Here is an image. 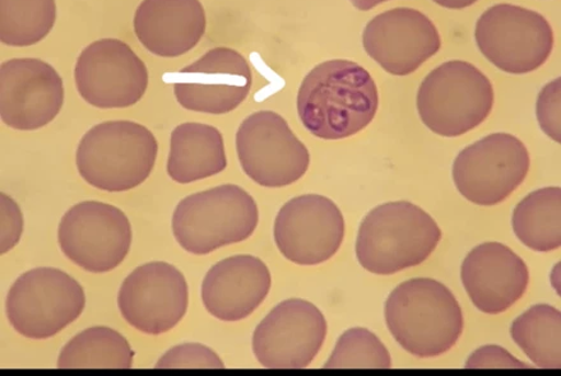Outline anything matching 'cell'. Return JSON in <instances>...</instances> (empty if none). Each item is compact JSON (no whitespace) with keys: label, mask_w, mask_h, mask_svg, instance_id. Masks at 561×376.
<instances>
[{"label":"cell","mask_w":561,"mask_h":376,"mask_svg":"<svg viewBox=\"0 0 561 376\" xmlns=\"http://www.w3.org/2000/svg\"><path fill=\"white\" fill-rule=\"evenodd\" d=\"M391 354L366 328L348 329L340 337L324 369H391Z\"/></svg>","instance_id":"obj_27"},{"label":"cell","mask_w":561,"mask_h":376,"mask_svg":"<svg viewBox=\"0 0 561 376\" xmlns=\"http://www.w3.org/2000/svg\"><path fill=\"white\" fill-rule=\"evenodd\" d=\"M75 80L85 103L99 109H123L144 98L148 70L126 43L103 38L81 53Z\"/></svg>","instance_id":"obj_13"},{"label":"cell","mask_w":561,"mask_h":376,"mask_svg":"<svg viewBox=\"0 0 561 376\" xmlns=\"http://www.w3.org/2000/svg\"><path fill=\"white\" fill-rule=\"evenodd\" d=\"M363 45L386 72L403 77L434 57L442 41L431 19L414 8L401 7L374 18L364 30Z\"/></svg>","instance_id":"obj_18"},{"label":"cell","mask_w":561,"mask_h":376,"mask_svg":"<svg viewBox=\"0 0 561 376\" xmlns=\"http://www.w3.org/2000/svg\"><path fill=\"white\" fill-rule=\"evenodd\" d=\"M529 153L522 140L494 133L465 148L454 163V182L467 201L495 206L516 192L527 178Z\"/></svg>","instance_id":"obj_9"},{"label":"cell","mask_w":561,"mask_h":376,"mask_svg":"<svg viewBox=\"0 0 561 376\" xmlns=\"http://www.w3.org/2000/svg\"><path fill=\"white\" fill-rule=\"evenodd\" d=\"M440 240V227L423 208L407 201L389 202L364 218L356 257L364 270L391 276L423 264Z\"/></svg>","instance_id":"obj_3"},{"label":"cell","mask_w":561,"mask_h":376,"mask_svg":"<svg viewBox=\"0 0 561 376\" xmlns=\"http://www.w3.org/2000/svg\"><path fill=\"white\" fill-rule=\"evenodd\" d=\"M389 332L409 354L438 357L456 346L463 333L461 305L439 281L414 278L397 286L385 308Z\"/></svg>","instance_id":"obj_2"},{"label":"cell","mask_w":561,"mask_h":376,"mask_svg":"<svg viewBox=\"0 0 561 376\" xmlns=\"http://www.w3.org/2000/svg\"><path fill=\"white\" fill-rule=\"evenodd\" d=\"M158 153V140L144 125L105 122L82 137L76 163L85 183L100 191L118 193L146 182Z\"/></svg>","instance_id":"obj_4"},{"label":"cell","mask_w":561,"mask_h":376,"mask_svg":"<svg viewBox=\"0 0 561 376\" xmlns=\"http://www.w3.org/2000/svg\"><path fill=\"white\" fill-rule=\"evenodd\" d=\"M274 235L287 261L318 265L339 252L345 238V219L330 198L319 194L300 195L279 209Z\"/></svg>","instance_id":"obj_15"},{"label":"cell","mask_w":561,"mask_h":376,"mask_svg":"<svg viewBox=\"0 0 561 376\" xmlns=\"http://www.w3.org/2000/svg\"><path fill=\"white\" fill-rule=\"evenodd\" d=\"M474 41L490 62L511 75L534 72L554 48V33L547 19L513 4H496L482 13Z\"/></svg>","instance_id":"obj_8"},{"label":"cell","mask_w":561,"mask_h":376,"mask_svg":"<svg viewBox=\"0 0 561 376\" xmlns=\"http://www.w3.org/2000/svg\"><path fill=\"white\" fill-rule=\"evenodd\" d=\"M511 334L517 346L540 369H561V315L540 304L514 320Z\"/></svg>","instance_id":"obj_25"},{"label":"cell","mask_w":561,"mask_h":376,"mask_svg":"<svg viewBox=\"0 0 561 376\" xmlns=\"http://www.w3.org/2000/svg\"><path fill=\"white\" fill-rule=\"evenodd\" d=\"M260 210L252 195L225 184L184 198L173 215V232L185 252L207 255L252 237Z\"/></svg>","instance_id":"obj_5"},{"label":"cell","mask_w":561,"mask_h":376,"mask_svg":"<svg viewBox=\"0 0 561 376\" xmlns=\"http://www.w3.org/2000/svg\"><path fill=\"white\" fill-rule=\"evenodd\" d=\"M156 369H225L215 351L199 343H184L163 355Z\"/></svg>","instance_id":"obj_28"},{"label":"cell","mask_w":561,"mask_h":376,"mask_svg":"<svg viewBox=\"0 0 561 376\" xmlns=\"http://www.w3.org/2000/svg\"><path fill=\"white\" fill-rule=\"evenodd\" d=\"M238 158L245 174L266 187L291 185L307 174L310 155L283 116L259 112L241 123Z\"/></svg>","instance_id":"obj_10"},{"label":"cell","mask_w":561,"mask_h":376,"mask_svg":"<svg viewBox=\"0 0 561 376\" xmlns=\"http://www.w3.org/2000/svg\"><path fill=\"white\" fill-rule=\"evenodd\" d=\"M271 286V272L260 258L233 255L207 272L202 301L210 316L224 322H239L261 307Z\"/></svg>","instance_id":"obj_20"},{"label":"cell","mask_w":561,"mask_h":376,"mask_svg":"<svg viewBox=\"0 0 561 376\" xmlns=\"http://www.w3.org/2000/svg\"><path fill=\"white\" fill-rule=\"evenodd\" d=\"M0 208H2L0 253L4 255L19 244L23 232V215L18 203L4 193L0 194Z\"/></svg>","instance_id":"obj_30"},{"label":"cell","mask_w":561,"mask_h":376,"mask_svg":"<svg viewBox=\"0 0 561 376\" xmlns=\"http://www.w3.org/2000/svg\"><path fill=\"white\" fill-rule=\"evenodd\" d=\"M64 104V81L48 62L21 58L0 67V117L8 127L41 129L56 119Z\"/></svg>","instance_id":"obj_17"},{"label":"cell","mask_w":561,"mask_h":376,"mask_svg":"<svg viewBox=\"0 0 561 376\" xmlns=\"http://www.w3.org/2000/svg\"><path fill=\"white\" fill-rule=\"evenodd\" d=\"M462 284L474 307L489 316L502 315L527 292V264L501 242L471 250L462 263Z\"/></svg>","instance_id":"obj_19"},{"label":"cell","mask_w":561,"mask_h":376,"mask_svg":"<svg viewBox=\"0 0 561 376\" xmlns=\"http://www.w3.org/2000/svg\"><path fill=\"white\" fill-rule=\"evenodd\" d=\"M433 2L440 7L448 8V10H465V8L478 3L479 0H433Z\"/></svg>","instance_id":"obj_32"},{"label":"cell","mask_w":561,"mask_h":376,"mask_svg":"<svg viewBox=\"0 0 561 376\" xmlns=\"http://www.w3.org/2000/svg\"><path fill=\"white\" fill-rule=\"evenodd\" d=\"M84 307L83 287L68 273L49 267L23 273L5 300L14 331L31 340L57 335L80 318Z\"/></svg>","instance_id":"obj_7"},{"label":"cell","mask_w":561,"mask_h":376,"mask_svg":"<svg viewBox=\"0 0 561 376\" xmlns=\"http://www.w3.org/2000/svg\"><path fill=\"white\" fill-rule=\"evenodd\" d=\"M206 29L199 0H144L135 14L138 41L162 58L181 57L196 48Z\"/></svg>","instance_id":"obj_21"},{"label":"cell","mask_w":561,"mask_h":376,"mask_svg":"<svg viewBox=\"0 0 561 376\" xmlns=\"http://www.w3.org/2000/svg\"><path fill=\"white\" fill-rule=\"evenodd\" d=\"M327 331L323 312L314 304L286 300L255 328L253 352L266 369H307L322 350Z\"/></svg>","instance_id":"obj_12"},{"label":"cell","mask_w":561,"mask_h":376,"mask_svg":"<svg viewBox=\"0 0 561 376\" xmlns=\"http://www.w3.org/2000/svg\"><path fill=\"white\" fill-rule=\"evenodd\" d=\"M56 21V0H0V42L5 45L41 43Z\"/></svg>","instance_id":"obj_26"},{"label":"cell","mask_w":561,"mask_h":376,"mask_svg":"<svg viewBox=\"0 0 561 376\" xmlns=\"http://www.w3.org/2000/svg\"><path fill=\"white\" fill-rule=\"evenodd\" d=\"M190 289L184 274L165 262L139 265L124 280L118 307L137 331L159 335L171 331L186 315Z\"/></svg>","instance_id":"obj_14"},{"label":"cell","mask_w":561,"mask_h":376,"mask_svg":"<svg viewBox=\"0 0 561 376\" xmlns=\"http://www.w3.org/2000/svg\"><path fill=\"white\" fill-rule=\"evenodd\" d=\"M178 103L191 112L221 115L233 112L251 92V66L237 50L215 48L171 76Z\"/></svg>","instance_id":"obj_16"},{"label":"cell","mask_w":561,"mask_h":376,"mask_svg":"<svg viewBox=\"0 0 561 376\" xmlns=\"http://www.w3.org/2000/svg\"><path fill=\"white\" fill-rule=\"evenodd\" d=\"M494 100L493 84L479 68L451 60L432 70L420 84L417 112L435 135L459 137L488 119Z\"/></svg>","instance_id":"obj_6"},{"label":"cell","mask_w":561,"mask_h":376,"mask_svg":"<svg viewBox=\"0 0 561 376\" xmlns=\"http://www.w3.org/2000/svg\"><path fill=\"white\" fill-rule=\"evenodd\" d=\"M228 167L221 132L213 125L184 123L171 133L168 174L190 184L220 174Z\"/></svg>","instance_id":"obj_22"},{"label":"cell","mask_w":561,"mask_h":376,"mask_svg":"<svg viewBox=\"0 0 561 376\" xmlns=\"http://www.w3.org/2000/svg\"><path fill=\"white\" fill-rule=\"evenodd\" d=\"M350 2L356 8V10L366 12L381 3L389 2V0H350Z\"/></svg>","instance_id":"obj_33"},{"label":"cell","mask_w":561,"mask_h":376,"mask_svg":"<svg viewBox=\"0 0 561 376\" xmlns=\"http://www.w3.org/2000/svg\"><path fill=\"white\" fill-rule=\"evenodd\" d=\"M58 241L61 252L78 267L106 273L129 254L131 227L119 208L103 202H81L61 218Z\"/></svg>","instance_id":"obj_11"},{"label":"cell","mask_w":561,"mask_h":376,"mask_svg":"<svg viewBox=\"0 0 561 376\" xmlns=\"http://www.w3.org/2000/svg\"><path fill=\"white\" fill-rule=\"evenodd\" d=\"M378 106L376 81L351 60H329L311 69L298 95L304 127L325 140L357 135L376 117Z\"/></svg>","instance_id":"obj_1"},{"label":"cell","mask_w":561,"mask_h":376,"mask_svg":"<svg viewBox=\"0 0 561 376\" xmlns=\"http://www.w3.org/2000/svg\"><path fill=\"white\" fill-rule=\"evenodd\" d=\"M536 113L545 135L560 144V78L545 86L537 99Z\"/></svg>","instance_id":"obj_29"},{"label":"cell","mask_w":561,"mask_h":376,"mask_svg":"<svg viewBox=\"0 0 561 376\" xmlns=\"http://www.w3.org/2000/svg\"><path fill=\"white\" fill-rule=\"evenodd\" d=\"M135 351L126 337L107 327H91L61 350L59 369H131Z\"/></svg>","instance_id":"obj_23"},{"label":"cell","mask_w":561,"mask_h":376,"mask_svg":"<svg viewBox=\"0 0 561 376\" xmlns=\"http://www.w3.org/2000/svg\"><path fill=\"white\" fill-rule=\"evenodd\" d=\"M466 369H531L501 346H485L474 351Z\"/></svg>","instance_id":"obj_31"},{"label":"cell","mask_w":561,"mask_h":376,"mask_svg":"<svg viewBox=\"0 0 561 376\" xmlns=\"http://www.w3.org/2000/svg\"><path fill=\"white\" fill-rule=\"evenodd\" d=\"M513 231L535 252L548 253L561 246V190L543 187L528 194L514 209Z\"/></svg>","instance_id":"obj_24"}]
</instances>
